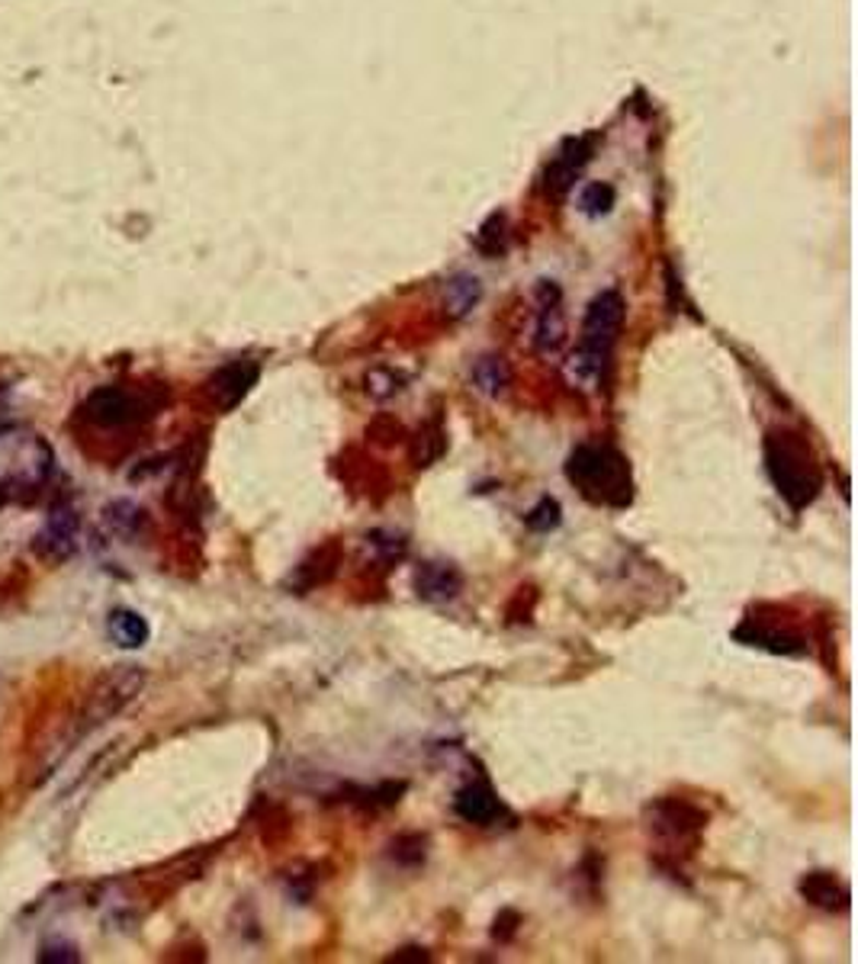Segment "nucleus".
Returning <instances> with one entry per match:
<instances>
[{"mask_svg": "<svg viewBox=\"0 0 858 964\" xmlns=\"http://www.w3.org/2000/svg\"><path fill=\"white\" fill-rule=\"evenodd\" d=\"M765 454V473L775 485V492L785 498L791 512L810 508L823 492V467L813 454L804 434L788 428H772L762 444Z\"/></svg>", "mask_w": 858, "mask_h": 964, "instance_id": "obj_1", "label": "nucleus"}, {"mask_svg": "<svg viewBox=\"0 0 858 964\" xmlns=\"http://www.w3.org/2000/svg\"><path fill=\"white\" fill-rule=\"evenodd\" d=\"M566 480L583 498L604 508H627L634 502L631 460L608 440H586L566 460Z\"/></svg>", "mask_w": 858, "mask_h": 964, "instance_id": "obj_2", "label": "nucleus"}, {"mask_svg": "<svg viewBox=\"0 0 858 964\" xmlns=\"http://www.w3.org/2000/svg\"><path fill=\"white\" fill-rule=\"evenodd\" d=\"M621 325H624V299H621V293L618 290L598 293L589 303V309H586L579 348L566 361V376H569L573 386H579V389H598L601 376L608 371L614 341L621 334Z\"/></svg>", "mask_w": 858, "mask_h": 964, "instance_id": "obj_3", "label": "nucleus"}, {"mask_svg": "<svg viewBox=\"0 0 858 964\" xmlns=\"http://www.w3.org/2000/svg\"><path fill=\"white\" fill-rule=\"evenodd\" d=\"M646 826L659 843V853L672 861L692 856L707 826V813L682 798H659L646 807Z\"/></svg>", "mask_w": 858, "mask_h": 964, "instance_id": "obj_4", "label": "nucleus"}, {"mask_svg": "<svg viewBox=\"0 0 858 964\" xmlns=\"http://www.w3.org/2000/svg\"><path fill=\"white\" fill-rule=\"evenodd\" d=\"M158 409L162 399L132 386H101L81 402V415L97 428H136L158 415Z\"/></svg>", "mask_w": 858, "mask_h": 964, "instance_id": "obj_5", "label": "nucleus"}, {"mask_svg": "<svg viewBox=\"0 0 858 964\" xmlns=\"http://www.w3.org/2000/svg\"><path fill=\"white\" fill-rule=\"evenodd\" d=\"M145 689V669L142 666H132V662H122V666H113L107 675H101L94 682V689L87 692V701H84V733L87 730H97L109 724L122 707H129L139 692Z\"/></svg>", "mask_w": 858, "mask_h": 964, "instance_id": "obj_6", "label": "nucleus"}, {"mask_svg": "<svg viewBox=\"0 0 858 964\" xmlns=\"http://www.w3.org/2000/svg\"><path fill=\"white\" fill-rule=\"evenodd\" d=\"M78 531H81V515L71 505L52 508V515L46 518V525L39 528V534L33 540L36 556L46 560V563L71 560L74 550H78Z\"/></svg>", "mask_w": 858, "mask_h": 964, "instance_id": "obj_7", "label": "nucleus"}, {"mask_svg": "<svg viewBox=\"0 0 858 964\" xmlns=\"http://www.w3.org/2000/svg\"><path fill=\"white\" fill-rule=\"evenodd\" d=\"M733 637L747 646H759L778 656H804L807 637L798 634L795 627L781 624V621H768V618H743V624L733 631Z\"/></svg>", "mask_w": 858, "mask_h": 964, "instance_id": "obj_8", "label": "nucleus"}, {"mask_svg": "<svg viewBox=\"0 0 858 964\" xmlns=\"http://www.w3.org/2000/svg\"><path fill=\"white\" fill-rule=\"evenodd\" d=\"M258 379H261V367L255 361H232L210 376L207 392L219 412H232L258 386Z\"/></svg>", "mask_w": 858, "mask_h": 964, "instance_id": "obj_9", "label": "nucleus"}, {"mask_svg": "<svg viewBox=\"0 0 858 964\" xmlns=\"http://www.w3.org/2000/svg\"><path fill=\"white\" fill-rule=\"evenodd\" d=\"M566 344V316L560 309V290L553 283H540V319H537L534 348L540 354H556Z\"/></svg>", "mask_w": 858, "mask_h": 964, "instance_id": "obj_10", "label": "nucleus"}, {"mask_svg": "<svg viewBox=\"0 0 858 964\" xmlns=\"http://www.w3.org/2000/svg\"><path fill=\"white\" fill-rule=\"evenodd\" d=\"M338 566H341V543L331 540V543H325L319 550H313V553L293 569V576H290V589L296 591V595H306V591L319 589V586H325V583L334 579Z\"/></svg>", "mask_w": 858, "mask_h": 964, "instance_id": "obj_11", "label": "nucleus"}, {"mask_svg": "<svg viewBox=\"0 0 858 964\" xmlns=\"http://www.w3.org/2000/svg\"><path fill=\"white\" fill-rule=\"evenodd\" d=\"M454 813L463 820V823H473V826H492L502 813H505V803L498 801V795L489 788V781H470L457 791L454 798Z\"/></svg>", "mask_w": 858, "mask_h": 964, "instance_id": "obj_12", "label": "nucleus"}, {"mask_svg": "<svg viewBox=\"0 0 858 964\" xmlns=\"http://www.w3.org/2000/svg\"><path fill=\"white\" fill-rule=\"evenodd\" d=\"M463 589V573L454 563L428 560L415 569V591L422 601H450Z\"/></svg>", "mask_w": 858, "mask_h": 964, "instance_id": "obj_13", "label": "nucleus"}, {"mask_svg": "<svg viewBox=\"0 0 858 964\" xmlns=\"http://www.w3.org/2000/svg\"><path fill=\"white\" fill-rule=\"evenodd\" d=\"M801 897H804L807 904H813V907H820V910L826 913L849 910V887L836 874H830V871H810V874H804Z\"/></svg>", "mask_w": 858, "mask_h": 964, "instance_id": "obj_14", "label": "nucleus"}, {"mask_svg": "<svg viewBox=\"0 0 858 964\" xmlns=\"http://www.w3.org/2000/svg\"><path fill=\"white\" fill-rule=\"evenodd\" d=\"M589 142L586 139H579V142H569L556 161L550 164V171H546V190L550 193H566L569 187H573V180L579 177V171H583V164L589 161Z\"/></svg>", "mask_w": 858, "mask_h": 964, "instance_id": "obj_15", "label": "nucleus"}, {"mask_svg": "<svg viewBox=\"0 0 858 964\" xmlns=\"http://www.w3.org/2000/svg\"><path fill=\"white\" fill-rule=\"evenodd\" d=\"M107 634L109 640L116 643V646H122V649H142L149 643V637H152V627H149V621L139 611L119 608V611L109 614Z\"/></svg>", "mask_w": 858, "mask_h": 964, "instance_id": "obj_16", "label": "nucleus"}, {"mask_svg": "<svg viewBox=\"0 0 858 964\" xmlns=\"http://www.w3.org/2000/svg\"><path fill=\"white\" fill-rule=\"evenodd\" d=\"M483 299V283L473 273H460L444 290V309L450 319H467Z\"/></svg>", "mask_w": 858, "mask_h": 964, "instance_id": "obj_17", "label": "nucleus"}, {"mask_svg": "<svg viewBox=\"0 0 858 964\" xmlns=\"http://www.w3.org/2000/svg\"><path fill=\"white\" fill-rule=\"evenodd\" d=\"M470 379H473V386H477L483 396L498 399V396H505V389L512 386V367H508V361L498 357V354H483V357L473 364Z\"/></svg>", "mask_w": 858, "mask_h": 964, "instance_id": "obj_18", "label": "nucleus"}, {"mask_svg": "<svg viewBox=\"0 0 858 964\" xmlns=\"http://www.w3.org/2000/svg\"><path fill=\"white\" fill-rule=\"evenodd\" d=\"M104 525L109 528V534L122 537V540H136L145 528V512L129 498H116L104 508Z\"/></svg>", "mask_w": 858, "mask_h": 964, "instance_id": "obj_19", "label": "nucleus"}, {"mask_svg": "<svg viewBox=\"0 0 858 964\" xmlns=\"http://www.w3.org/2000/svg\"><path fill=\"white\" fill-rule=\"evenodd\" d=\"M444 450H447V431H444L440 415H434V419L425 422V425L419 428V434L412 437V463H415V467H431Z\"/></svg>", "mask_w": 858, "mask_h": 964, "instance_id": "obj_20", "label": "nucleus"}, {"mask_svg": "<svg viewBox=\"0 0 858 964\" xmlns=\"http://www.w3.org/2000/svg\"><path fill=\"white\" fill-rule=\"evenodd\" d=\"M560 521H563V508H560V502L550 498V495H543L534 508L525 515V525H528V531H534V534H550V531H556Z\"/></svg>", "mask_w": 858, "mask_h": 964, "instance_id": "obj_21", "label": "nucleus"}, {"mask_svg": "<svg viewBox=\"0 0 858 964\" xmlns=\"http://www.w3.org/2000/svg\"><path fill=\"white\" fill-rule=\"evenodd\" d=\"M477 248L483 255H489V258H495V255L505 251V215H492L483 228L477 232Z\"/></svg>", "mask_w": 858, "mask_h": 964, "instance_id": "obj_22", "label": "nucleus"}, {"mask_svg": "<svg viewBox=\"0 0 858 964\" xmlns=\"http://www.w3.org/2000/svg\"><path fill=\"white\" fill-rule=\"evenodd\" d=\"M579 207L586 215H604L614 207V187L611 184H589L579 197Z\"/></svg>", "mask_w": 858, "mask_h": 964, "instance_id": "obj_23", "label": "nucleus"}, {"mask_svg": "<svg viewBox=\"0 0 858 964\" xmlns=\"http://www.w3.org/2000/svg\"><path fill=\"white\" fill-rule=\"evenodd\" d=\"M392 858L399 865H419V861H425V836H419V833L399 836L392 843Z\"/></svg>", "mask_w": 858, "mask_h": 964, "instance_id": "obj_24", "label": "nucleus"}, {"mask_svg": "<svg viewBox=\"0 0 858 964\" xmlns=\"http://www.w3.org/2000/svg\"><path fill=\"white\" fill-rule=\"evenodd\" d=\"M402 389V376H396L392 371H371L367 374V392L374 399H389Z\"/></svg>", "mask_w": 858, "mask_h": 964, "instance_id": "obj_25", "label": "nucleus"}, {"mask_svg": "<svg viewBox=\"0 0 858 964\" xmlns=\"http://www.w3.org/2000/svg\"><path fill=\"white\" fill-rule=\"evenodd\" d=\"M39 962H52V964H74L81 962V952H78V945H71V942H61V939H52V942H46L43 949H39V955H36Z\"/></svg>", "mask_w": 858, "mask_h": 964, "instance_id": "obj_26", "label": "nucleus"}, {"mask_svg": "<svg viewBox=\"0 0 858 964\" xmlns=\"http://www.w3.org/2000/svg\"><path fill=\"white\" fill-rule=\"evenodd\" d=\"M518 922H521V916L515 910H505L498 913V919H495V939H502V942H508L512 936H515V929H518Z\"/></svg>", "mask_w": 858, "mask_h": 964, "instance_id": "obj_27", "label": "nucleus"}, {"mask_svg": "<svg viewBox=\"0 0 858 964\" xmlns=\"http://www.w3.org/2000/svg\"><path fill=\"white\" fill-rule=\"evenodd\" d=\"M389 962H428V952L425 949H402Z\"/></svg>", "mask_w": 858, "mask_h": 964, "instance_id": "obj_28", "label": "nucleus"}]
</instances>
